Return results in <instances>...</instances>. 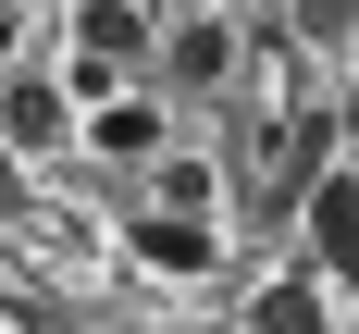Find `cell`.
Returning a JSON list of instances; mask_svg holds the SVG:
<instances>
[{
  "label": "cell",
  "instance_id": "cell-1",
  "mask_svg": "<svg viewBox=\"0 0 359 334\" xmlns=\"http://www.w3.org/2000/svg\"><path fill=\"white\" fill-rule=\"evenodd\" d=\"M149 50H161V25H149V13L87 0V13H74V99H111V74H124V62H149Z\"/></svg>",
  "mask_w": 359,
  "mask_h": 334
},
{
  "label": "cell",
  "instance_id": "cell-2",
  "mask_svg": "<svg viewBox=\"0 0 359 334\" xmlns=\"http://www.w3.org/2000/svg\"><path fill=\"white\" fill-rule=\"evenodd\" d=\"M236 50H248V25H223V13L161 25V74H174V87H236Z\"/></svg>",
  "mask_w": 359,
  "mask_h": 334
},
{
  "label": "cell",
  "instance_id": "cell-3",
  "mask_svg": "<svg viewBox=\"0 0 359 334\" xmlns=\"http://www.w3.org/2000/svg\"><path fill=\"white\" fill-rule=\"evenodd\" d=\"M297 223H310V260H323L334 285H359V174H323L297 198Z\"/></svg>",
  "mask_w": 359,
  "mask_h": 334
},
{
  "label": "cell",
  "instance_id": "cell-4",
  "mask_svg": "<svg viewBox=\"0 0 359 334\" xmlns=\"http://www.w3.org/2000/svg\"><path fill=\"white\" fill-rule=\"evenodd\" d=\"M0 137H13V148H62L74 137L62 87H50V74H0Z\"/></svg>",
  "mask_w": 359,
  "mask_h": 334
},
{
  "label": "cell",
  "instance_id": "cell-5",
  "mask_svg": "<svg viewBox=\"0 0 359 334\" xmlns=\"http://www.w3.org/2000/svg\"><path fill=\"white\" fill-rule=\"evenodd\" d=\"M137 260H149V272H211V223H198V211H149L137 223Z\"/></svg>",
  "mask_w": 359,
  "mask_h": 334
},
{
  "label": "cell",
  "instance_id": "cell-6",
  "mask_svg": "<svg viewBox=\"0 0 359 334\" xmlns=\"http://www.w3.org/2000/svg\"><path fill=\"white\" fill-rule=\"evenodd\" d=\"M87 148H111V161H149V148H161V111H149V99H100V111H87Z\"/></svg>",
  "mask_w": 359,
  "mask_h": 334
},
{
  "label": "cell",
  "instance_id": "cell-7",
  "mask_svg": "<svg viewBox=\"0 0 359 334\" xmlns=\"http://www.w3.org/2000/svg\"><path fill=\"white\" fill-rule=\"evenodd\" d=\"M13 198H25V186H13V161H0V211H13Z\"/></svg>",
  "mask_w": 359,
  "mask_h": 334
},
{
  "label": "cell",
  "instance_id": "cell-8",
  "mask_svg": "<svg viewBox=\"0 0 359 334\" xmlns=\"http://www.w3.org/2000/svg\"><path fill=\"white\" fill-rule=\"evenodd\" d=\"M0 62H13V13H0Z\"/></svg>",
  "mask_w": 359,
  "mask_h": 334
},
{
  "label": "cell",
  "instance_id": "cell-9",
  "mask_svg": "<svg viewBox=\"0 0 359 334\" xmlns=\"http://www.w3.org/2000/svg\"><path fill=\"white\" fill-rule=\"evenodd\" d=\"M347 148H359V99H347Z\"/></svg>",
  "mask_w": 359,
  "mask_h": 334
}]
</instances>
